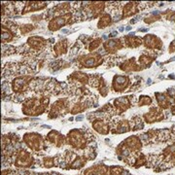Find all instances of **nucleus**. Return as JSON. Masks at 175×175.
I'll list each match as a JSON object with an SVG mask.
<instances>
[{
    "label": "nucleus",
    "mask_w": 175,
    "mask_h": 175,
    "mask_svg": "<svg viewBox=\"0 0 175 175\" xmlns=\"http://www.w3.org/2000/svg\"><path fill=\"white\" fill-rule=\"evenodd\" d=\"M69 17L70 16L67 15V16H63V17H60V18L56 19V20H54L52 23H50V24H49L50 29H52V30L58 29L59 26H61V25L65 24V21H67V19H69Z\"/></svg>",
    "instance_id": "f257e3e1"
},
{
    "label": "nucleus",
    "mask_w": 175,
    "mask_h": 175,
    "mask_svg": "<svg viewBox=\"0 0 175 175\" xmlns=\"http://www.w3.org/2000/svg\"><path fill=\"white\" fill-rule=\"evenodd\" d=\"M111 23V19L109 16H104V17L101 18V20L99 21V24H98V26H99V28H102L104 26H106V25H108Z\"/></svg>",
    "instance_id": "f03ea898"
},
{
    "label": "nucleus",
    "mask_w": 175,
    "mask_h": 175,
    "mask_svg": "<svg viewBox=\"0 0 175 175\" xmlns=\"http://www.w3.org/2000/svg\"><path fill=\"white\" fill-rule=\"evenodd\" d=\"M99 43H100V40H99V39L94 41L93 44H91V47H90V50H94L95 48H97L98 46H99Z\"/></svg>",
    "instance_id": "7ed1b4c3"
}]
</instances>
